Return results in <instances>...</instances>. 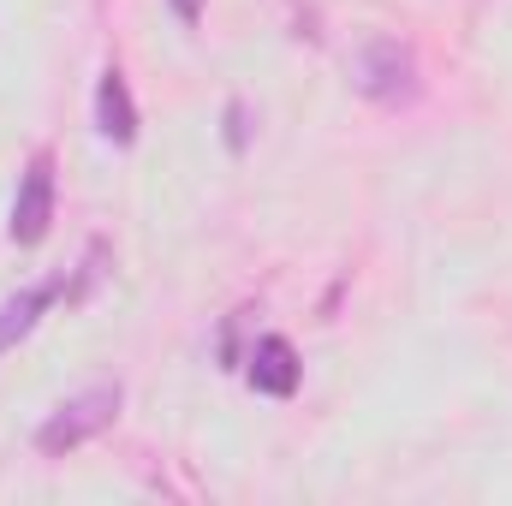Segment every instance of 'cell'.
I'll use <instances>...</instances> for the list:
<instances>
[{
	"instance_id": "cell-1",
	"label": "cell",
	"mask_w": 512,
	"mask_h": 506,
	"mask_svg": "<svg viewBox=\"0 0 512 506\" xmlns=\"http://www.w3.org/2000/svg\"><path fill=\"white\" fill-rule=\"evenodd\" d=\"M120 381H96V387H84V393H72L42 429H36V447L42 453H72V447H84L90 435H102L114 417H120Z\"/></svg>"
},
{
	"instance_id": "cell-2",
	"label": "cell",
	"mask_w": 512,
	"mask_h": 506,
	"mask_svg": "<svg viewBox=\"0 0 512 506\" xmlns=\"http://www.w3.org/2000/svg\"><path fill=\"white\" fill-rule=\"evenodd\" d=\"M352 84H358L370 102L399 108V102L417 96V54H411L399 36H370V42L358 48V60H352Z\"/></svg>"
},
{
	"instance_id": "cell-3",
	"label": "cell",
	"mask_w": 512,
	"mask_h": 506,
	"mask_svg": "<svg viewBox=\"0 0 512 506\" xmlns=\"http://www.w3.org/2000/svg\"><path fill=\"white\" fill-rule=\"evenodd\" d=\"M48 221H54V155L36 149L30 167H24V179H18L6 233H12V245H42L48 239Z\"/></svg>"
},
{
	"instance_id": "cell-4",
	"label": "cell",
	"mask_w": 512,
	"mask_h": 506,
	"mask_svg": "<svg viewBox=\"0 0 512 506\" xmlns=\"http://www.w3.org/2000/svg\"><path fill=\"white\" fill-rule=\"evenodd\" d=\"M245 376H251L256 393H268V399H292L298 393V352H292V340H280V334H262L251 346V358H245Z\"/></svg>"
},
{
	"instance_id": "cell-5",
	"label": "cell",
	"mask_w": 512,
	"mask_h": 506,
	"mask_svg": "<svg viewBox=\"0 0 512 506\" xmlns=\"http://www.w3.org/2000/svg\"><path fill=\"white\" fill-rule=\"evenodd\" d=\"M96 131L108 137V143H137V102H131L126 90V72L120 66H108L102 72V84H96Z\"/></svg>"
},
{
	"instance_id": "cell-6",
	"label": "cell",
	"mask_w": 512,
	"mask_h": 506,
	"mask_svg": "<svg viewBox=\"0 0 512 506\" xmlns=\"http://www.w3.org/2000/svg\"><path fill=\"white\" fill-rule=\"evenodd\" d=\"M54 298H60V286H24L18 298H6V304H0V352H12V346L36 328V316H42Z\"/></svg>"
},
{
	"instance_id": "cell-7",
	"label": "cell",
	"mask_w": 512,
	"mask_h": 506,
	"mask_svg": "<svg viewBox=\"0 0 512 506\" xmlns=\"http://www.w3.org/2000/svg\"><path fill=\"white\" fill-rule=\"evenodd\" d=\"M245 137H251V131H245V102H227V143L245 149Z\"/></svg>"
},
{
	"instance_id": "cell-8",
	"label": "cell",
	"mask_w": 512,
	"mask_h": 506,
	"mask_svg": "<svg viewBox=\"0 0 512 506\" xmlns=\"http://www.w3.org/2000/svg\"><path fill=\"white\" fill-rule=\"evenodd\" d=\"M167 6H173V18H179L185 30H197V24H203V0H167Z\"/></svg>"
}]
</instances>
